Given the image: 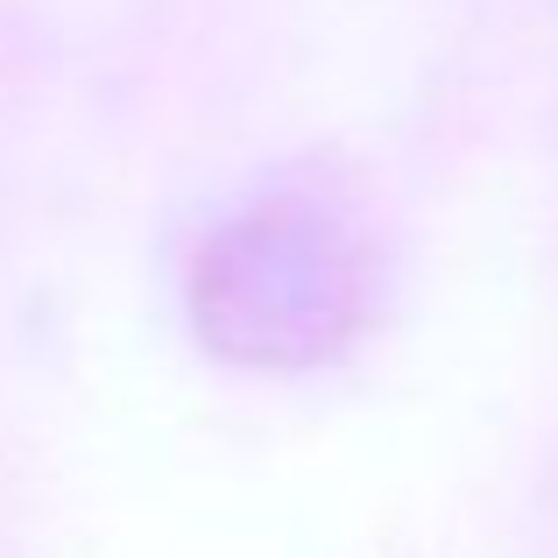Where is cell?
Returning a JSON list of instances; mask_svg holds the SVG:
<instances>
[{
    "mask_svg": "<svg viewBox=\"0 0 558 558\" xmlns=\"http://www.w3.org/2000/svg\"><path fill=\"white\" fill-rule=\"evenodd\" d=\"M375 262L318 198H269L198 247L191 318L227 361L304 368L340 354L368 318Z\"/></svg>",
    "mask_w": 558,
    "mask_h": 558,
    "instance_id": "obj_1",
    "label": "cell"
}]
</instances>
